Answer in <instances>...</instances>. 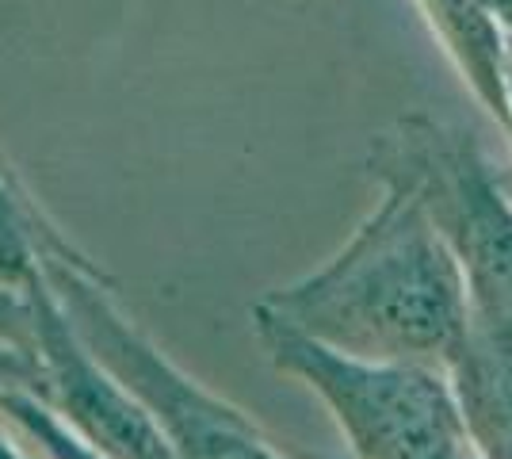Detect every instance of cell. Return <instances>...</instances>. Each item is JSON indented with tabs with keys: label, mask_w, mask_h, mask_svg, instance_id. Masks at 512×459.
<instances>
[{
	"label": "cell",
	"mask_w": 512,
	"mask_h": 459,
	"mask_svg": "<svg viewBox=\"0 0 512 459\" xmlns=\"http://www.w3.org/2000/svg\"><path fill=\"white\" fill-rule=\"evenodd\" d=\"M4 387H23V356L0 341V391Z\"/></svg>",
	"instance_id": "cell-8"
},
{
	"label": "cell",
	"mask_w": 512,
	"mask_h": 459,
	"mask_svg": "<svg viewBox=\"0 0 512 459\" xmlns=\"http://www.w3.org/2000/svg\"><path fill=\"white\" fill-rule=\"evenodd\" d=\"M279 372L325 398L360 459H474L448 375L421 364H375L325 349L272 322H253Z\"/></svg>",
	"instance_id": "cell-3"
},
{
	"label": "cell",
	"mask_w": 512,
	"mask_h": 459,
	"mask_svg": "<svg viewBox=\"0 0 512 459\" xmlns=\"http://www.w3.org/2000/svg\"><path fill=\"white\" fill-rule=\"evenodd\" d=\"M253 322H272L325 349L448 372L467 326L463 268L406 184H386L379 211L333 261L268 291Z\"/></svg>",
	"instance_id": "cell-1"
},
{
	"label": "cell",
	"mask_w": 512,
	"mask_h": 459,
	"mask_svg": "<svg viewBox=\"0 0 512 459\" xmlns=\"http://www.w3.org/2000/svg\"><path fill=\"white\" fill-rule=\"evenodd\" d=\"M35 264L62 303L73 333L85 349L127 387L169 437L176 459H287L237 406L222 402L192 375H184L165 352L119 306L107 276L65 238L54 222L39 215Z\"/></svg>",
	"instance_id": "cell-2"
},
{
	"label": "cell",
	"mask_w": 512,
	"mask_h": 459,
	"mask_svg": "<svg viewBox=\"0 0 512 459\" xmlns=\"http://www.w3.org/2000/svg\"><path fill=\"white\" fill-rule=\"evenodd\" d=\"M39 203L16 184V176L0 165V291L23 287L35 272V219Z\"/></svg>",
	"instance_id": "cell-7"
},
{
	"label": "cell",
	"mask_w": 512,
	"mask_h": 459,
	"mask_svg": "<svg viewBox=\"0 0 512 459\" xmlns=\"http://www.w3.org/2000/svg\"><path fill=\"white\" fill-rule=\"evenodd\" d=\"M482 108L512 134L509 39L482 0H417Z\"/></svg>",
	"instance_id": "cell-6"
},
{
	"label": "cell",
	"mask_w": 512,
	"mask_h": 459,
	"mask_svg": "<svg viewBox=\"0 0 512 459\" xmlns=\"http://www.w3.org/2000/svg\"><path fill=\"white\" fill-rule=\"evenodd\" d=\"M448 383L474 452L512 459V314L467 299V326L448 364Z\"/></svg>",
	"instance_id": "cell-5"
},
{
	"label": "cell",
	"mask_w": 512,
	"mask_h": 459,
	"mask_svg": "<svg viewBox=\"0 0 512 459\" xmlns=\"http://www.w3.org/2000/svg\"><path fill=\"white\" fill-rule=\"evenodd\" d=\"M0 459H31L16 440L8 437V429H4V425H0Z\"/></svg>",
	"instance_id": "cell-9"
},
{
	"label": "cell",
	"mask_w": 512,
	"mask_h": 459,
	"mask_svg": "<svg viewBox=\"0 0 512 459\" xmlns=\"http://www.w3.org/2000/svg\"><path fill=\"white\" fill-rule=\"evenodd\" d=\"M509 54H512V39H509Z\"/></svg>",
	"instance_id": "cell-11"
},
{
	"label": "cell",
	"mask_w": 512,
	"mask_h": 459,
	"mask_svg": "<svg viewBox=\"0 0 512 459\" xmlns=\"http://www.w3.org/2000/svg\"><path fill=\"white\" fill-rule=\"evenodd\" d=\"M509 92H512V54H509Z\"/></svg>",
	"instance_id": "cell-10"
},
{
	"label": "cell",
	"mask_w": 512,
	"mask_h": 459,
	"mask_svg": "<svg viewBox=\"0 0 512 459\" xmlns=\"http://www.w3.org/2000/svg\"><path fill=\"white\" fill-rule=\"evenodd\" d=\"M371 165L421 199L463 268L467 299L512 314V203L467 134L413 115L379 138Z\"/></svg>",
	"instance_id": "cell-4"
}]
</instances>
